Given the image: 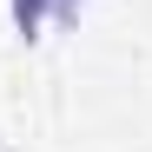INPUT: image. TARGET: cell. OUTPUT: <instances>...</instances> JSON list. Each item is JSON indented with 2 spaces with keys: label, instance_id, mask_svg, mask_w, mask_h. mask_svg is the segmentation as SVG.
<instances>
[{
  "label": "cell",
  "instance_id": "obj_1",
  "mask_svg": "<svg viewBox=\"0 0 152 152\" xmlns=\"http://www.w3.org/2000/svg\"><path fill=\"white\" fill-rule=\"evenodd\" d=\"M7 13H13V33L20 40H40L46 33V0H7Z\"/></svg>",
  "mask_w": 152,
  "mask_h": 152
},
{
  "label": "cell",
  "instance_id": "obj_2",
  "mask_svg": "<svg viewBox=\"0 0 152 152\" xmlns=\"http://www.w3.org/2000/svg\"><path fill=\"white\" fill-rule=\"evenodd\" d=\"M46 20L53 27H80V0H46Z\"/></svg>",
  "mask_w": 152,
  "mask_h": 152
}]
</instances>
